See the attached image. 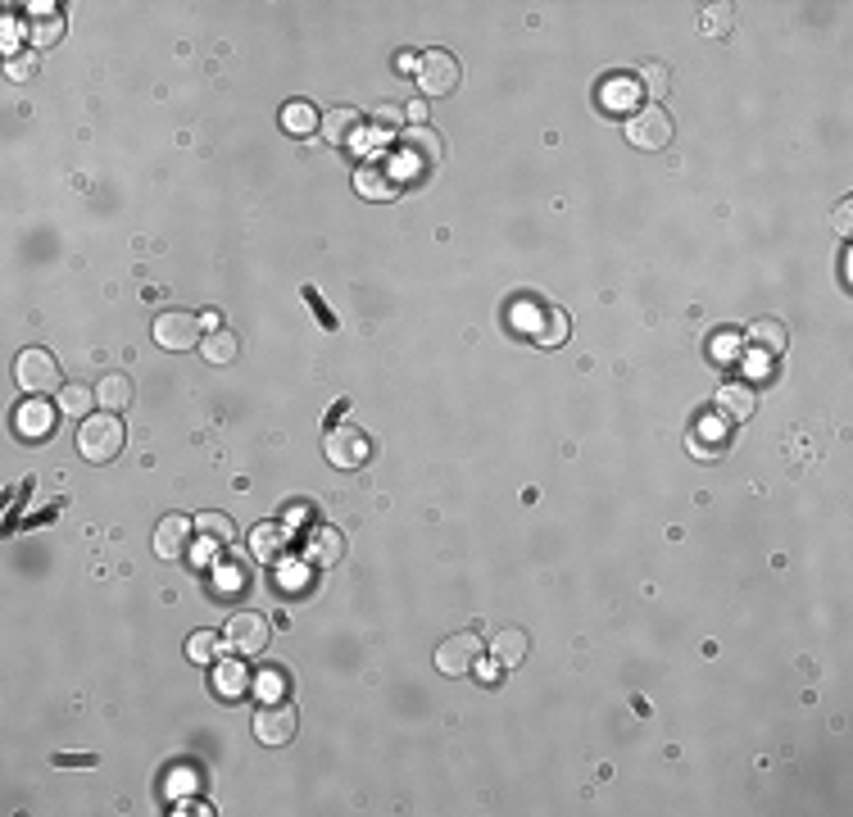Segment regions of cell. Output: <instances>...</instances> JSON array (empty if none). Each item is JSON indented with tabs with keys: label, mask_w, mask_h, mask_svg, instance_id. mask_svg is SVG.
<instances>
[{
	"label": "cell",
	"mask_w": 853,
	"mask_h": 817,
	"mask_svg": "<svg viewBox=\"0 0 853 817\" xmlns=\"http://www.w3.org/2000/svg\"><path fill=\"white\" fill-rule=\"evenodd\" d=\"M123 441H128V432H123V418L118 414H91V418H82V427H78V450L87 463L118 459Z\"/></svg>",
	"instance_id": "obj_1"
},
{
	"label": "cell",
	"mask_w": 853,
	"mask_h": 817,
	"mask_svg": "<svg viewBox=\"0 0 853 817\" xmlns=\"http://www.w3.org/2000/svg\"><path fill=\"white\" fill-rule=\"evenodd\" d=\"M323 454H327V463H332V468L354 473V468H363V463L373 459V441H368V436H363L354 423H341V427H327Z\"/></svg>",
	"instance_id": "obj_2"
},
{
	"label": "cell",
	"mask_w": 853,
	"mask_h": 817,
	"mask_svg": "<svg viewBox=\"0 0 853 817\" xmlns=\"http://www.w3.org/2000/svg\"><path fill=\"white\" fill-rule=\"evenodd\" d=\"M418 87H422V96H450L454 87H459V78H463V64L454 60V50H441V46H432V50H422L418 55Z\"/></svg>",
	"instance_id": "obj_3"
},
{
	"label": "cell",
	"mask_w": 853,
	"mask_h": 817,
	"mask_svg": "<svg viewBox=\"0 0 853 817\" xmlns=\"http://www.w3.org/2000/svg\"><path fill=\"white\" fill-rule=\"evenodd\" d=\"M14 377H19V386L28 395H50V391H59V364H55V355L50 350H41V345H28L19 359H14Z\"/></svg>",
	"instance_id": "obj_4"
},
{
	"label": "cell",
	"mask_w": 853,
	"mask_h": 817,
	"mask_svg": "<svg viewBox=\"0 0 853 817\" xmlns=\"http://www.w3.org/2000/svg\"><path fill=\"white\" fill-rule=\"evenodd\" d=\"M223 640H227V650H232V654H241V659H255V654L268 650V640H273V627H268L264 613H250V609H246V613H236V618L227 622Z\"/></svg>",
	"instance_id": "obj_5"
},
{
	"label": "cell",
	"mask_w": 853,
	"mask_h": 817,
	"mask_svg": "<svg viewBox=\"0 0 853 817\" xmlns=\"http://www.w3.org/2000/svg\"><path fill=\"white\" fill-rule=\"evenodd\" d=\"M627 141L636 150H663L672 141V119L663 105H640L627 119Z\"/></svg>",
	"instance_id": "obj_6"
},
{
	"label": "cell",
	"mask_w": 853,
	"mask_h": 817,
	"mask_svg": "<svg viewBox=\"0 0 853 817\" xmlns=\"http://www.w3.org/2000/svg\"><path fill=\"white\" fill-rule=\"evenodd\" d=\"M477 663H481V636H472V631H454V636H445L436 645V668H441V677H463Z\"/></svg>",
	"instance_id": "obj_7"
},
{
	"label": "cell",
	"mask_w": 853,
	"mask_h": 817,
	"mask_svg": "<svg viewBox=\"0 0 853 817\" xmlns=\"http://www.w3.org/2000/svg\"><path fill=\"white\" fill-rule=\"evenodd\" d=\"M155 341L164 345V350H200V341H205V323H200L196 314H182V309H173V314H159L155 318Z\"/></svg>",
	"instance_id": "obj_8"
},
{
	"label": "cell",
	"mask_w": 853,
	"mask_h": 817,
	"mask_svg": "<svg viewBox=\"0 0 853 817\" xmlns=\"http://www.w3.org/2000/svg\"><path fill=\"white\" fill-rule=\"evenodd\" d=\"M295 727H300V713H295V704H286V699H273V704H264V709L255 713V736L259 745H291L295 740Z\"/></svg>",
	"instance_id": "obj_9"
},
{
	"label": "cell",
	"mask_w": 853,
	"mask_h": 817,
	"mask_svg": "<svg viewBox=\"0 0 853 817\" xmlns=\"http://www.w3.org/2000/svg\"><path fill=\"white\" fill-rule=\"evenodd\" d=\"M59 423V404H46L41 395H28V400L14 409V432L23 436V441H46L50 432H55Z\"/></svg>",
	"instance_id": "obj_10"
},
{
	"label": "cell",
	"mask_w": 853,
	"mask_h": 817,
	"mask_svg": "<svg viewBox=\"0 0 853 817\" xmlns=\"http://www.w3.org/2000/svg\"><path fill=\"white\" fill-rule=\"evenodd\" d=\"M341 554H345V532L341 527L318 522V527L304 532V563H309V568H332V563H341Z\"/></svg>",
	"instance_id": "obj_11"
},
{
	"label": "cell",
	"mask_w": 853,
	"mask_h": 817,
	"mask_svg": "<svg viewBox=\"0 0 853 817\" xmlns=\"http://www.w3.org/2000/svg\"><path fill=\"white\" fill-rule=\"evenodd\" d=\"M191 532H196V522L182 518V513H168V518H159V527H155V554H159V559H182V554H191Z\"/></svg>",
	"instance_id": "obj_12"
},
{
	"label": "cell",
	"mask_w": 853,
	"mask_h": 817,
	"mask_svg": "<svg viewBox=\"0 0 853 817\" xmlns=\"http://www.w3.org/2000/svg\"><path fill=\"white\" fill-rule=\"evenodd\" d=\"M354 191L368 200H395L400 196V182H395V173L382 159H368V164L354 168Z\"/></svg>",
	"instance_id": "obj_13"
},
{
	"label": "cell",
	"mask_w": 853,
	"mask_h": 817,
	"mask_svg": "<svg viewBox=\"0 0 853 817\" xmlns=\"http://www.w3.org/2000/svg\"><path fill=\"white\" fill-rule=\"evenodd\" d=\"M359 128H363V114L359 109H350V105L327 109L323 123H318V132H323L327 146H350V141L359 137Z\"/></svg>",
	"instance_id": "obj_14"
},
{
	"label": "cell",
	"mask_w": 853,
	"mask_h": 817,
	"mask_svg": "<svg viewBox=\"0 0 853 817\" xmlns=\"http://www.w3.org/2000/svg\"><path fill=\"white\" fill-rule=\"evenodd\" d=\"M645 96V91H640V82L636 78H622V73H613V78H604V87H599V105L604 109H613V114H636V100Z\"/></svg>",
	"instance_id": "obj_15"
},
{
	"label": "cell",
	"mask_w": 853,
	"mask_h": 817,
	"mask_svg": "<svg viewBox=\"0 0 853 817\" xmlns=\"http://www.w3.org/2000/svg\"><path fill=\"white\" fill-rule=\"evenodd\" d=\"M491 654H495V663H500V668H522V663H527V654H531V636L522 627H500L491 636Z\"/></svg>",
	"instance_id": "obj_16"
},
{
	"label": "cell",
	"mask_w": 853,
	"mask_h": 817,
	"mask_svg": "<svg viewBox=\"0 0 853 817\" xmlns=\"http://www.w3.org/2000/svg\"><path fill=\"white\" fill-rule=\"evenodd\" d=\"M785 341H790V327H785L781 318H758V323L749 327V345H754V355L776 359L785 350Z\"/></svg>",
	"instance_id": "obj_17"
},
{
	"label": "cell",
	"mask_w": 853,
	"mask_h": 817,
	"mask_svg": "<svg viewBox=\"0 0 853 817\" xmlns=\"http://www.w3.org/2000/svg\"><path fill=\"white\" fill-rule=\"evenodd\" d=\"M282 550H286V522H255L250 527V554L255 559L273 563L282 559Z\"/></svg>",
	"instance_id": "obj_18"
},
{
	"label": "cell",
	"mask_w": 853,
	"mask_h": 817,
	"mask_svg": "<svg viewBox=\"0 0 853 817\" xmlns=\"http://www.w3.org/2000/svg\"><path fill=\"white\" fill-rule=\"evenodd\" d=\"M568 332H572V318H568V309H559V305H540V318H536V327H531V336H536L540 345H563L568 341Z\"/></svg>",
	"instance_id": "obj_19"
},
{
	"label": "cell",
	"mask_w": 853,
	"mask_h": 817,
	"mask_svg": "<svg viewBox=\"0 0 853 817\" xmlns=\"http://www.w3.org/2000/svg\"><path fill=\"white\" fill-rule=\"evenodd\" d=\"M132 395H137V386H132L128 373H105V377H100V386H96V400H100V409H105V414L128 409Z\"/></svg>",
	"instance_id": "obj_20"
},
{
	"label": "cell",
	"mask_w": 853,
	"mask_h": 817,
	"mask_svg": "<svg viewBox=\"0 0 853 817\" xmlns=\"http://www.w3.org/2000/svg\"><path fill=\"white\" fill-rule=\"evenodd\" d=\"M717 409H722L726 418H749L758 409V395H754V386H745V382H726V386H717Z\"/></svg>",
	"instance_id": "obj_21"
},
{
	"label": "cell",
	"mask_w": 853,
	"mask_h": 817,
	"mask_svg": "<svg viewBox=\"0 0 853 817\" xmlns=\"http://www.w3.org/2000/svg\"><path fill=\"white\" fill-rule=\"evenodd\" d=\"M214 690L223 699H241L250 690V668L241 663V654H236V659H223L214 668Z\"/></svg>",
	"instance_id": "obj_22"
},
{
	"label": "cell",
	"mask_w": 853,
	"mask_h": 817,
	"mask_svg": "<svg viewBox=\"0 0 853 817\" xmlns=\"http://www.w3.org/2000/svg\"><path fill=\"white\" fill-rule=\"evenodd\" d=\"M59 414L64 418H91V409H96V386H82V382H69V386H59Z\"/></svg>",
	"instance_id": "obj_23"
},
{
	"label": "cell",
	"mask_w": 853,
	"mask_h": 817,
	"mask_svg": "<svg viewBox=\"0 0 853 817\" xmlns=\"http://www.w3.org/2000/svg\"><path fill=\"white\" fill-rule=\"evenodd\" d=\"M200 355H205L209 364H232V359L241 355V341H236V332H227V327H214V332H205V341H200Z\"/></svg>",
	"instance_id": "obj_24"
},
{
	"label": "cell",
	"mask_w": 853,
	"mask_h": 817,
	"mask_svg": "<svg viewBox=\"0 0 853 817\" xmlns=\"http://www.w3.org/2000/svg\"><path fill=\"white\" fill-rule=\"evenodd\" d=\"M318 123H323V119H318V109H314V105H304V100H291V105H282V128L295 132V137H309Z\"/></svg>",
	"instance_id": "obj_25"
},
{
	"label": "cell",
	"mask_w": 853,
	"mask_h": 817,
	"mask_svg": "<svg viewBox=\"0 0 853 817\" xmlns=\"http://www.w3.org/2000/svg\"><path fill=\"white\" fill-rule=\"evenodd\" d=\"M640 91H649L654 100H663L672 91V69L663 60H645L640 64Z\"/></svg>",
	"instance_id": "obj_26"
},
{
	"label": "cell",
	"mask_w": 853,
	"mask_h": 817,
	"mask_svg": "<svg viewBox=\"0 0 853 817\" xmlns=\"http://www.w3.org/2000/svg\"><path fill=\"white\" fill-rule=\"evenodd\" d=\"M196 532L205 536V541H214V545H227L236 536V522L227 518V513H200L196 518Z\"/></svg>",
	"instance_id": "obj_27"
},
{
	"label": "cell",
	"mask_w": 853,
	"mask_h": 817,
	"mask_svg": "<svg viewBox=\"0 0 853 817\" xmlns=\"http://www.w3.org/2000/svg\"><path fill=\"white\" fill-rule=\"evenodd\" d=\"M404 146H409V150H413V155H422V159H427V164H436V159H441V155H445V146H441V137H436V132H432V128H413V132H409V137H404Z\"/></svg>",
	"instance_id": "obj_28"
},
{
	"label": "cell",
	"mask_w": 853,
	"mask_h": 817,
	"mask_svg": "<svg viewBox=\"0 0 853 817\" xmlns=\"http://www.w3.org/2000/svg\"><path fill=\"white\" fill-rule=\"evenodd\" d=\"M223 645H227V640L214 636V631H196V636L187 640V659H191V663H214Z\"/></svg>",
	"instance_id": "obj_29"
},
{
	"label": "cell",
	"mask_w": 853,
	"mask_h": 817,
	"mask_svg": "<svg viewBox=\"0 0 853 817\" xmlns=\"http://www.w3.org/2000/svg\"><path fill=\"white\" fill-rule=\"evenodd\" d=\"M55 41H64V14H41L32 23V46H55Z\"/></svg>",
	"instance_id": "obj_30"
},
{
	"label": "cell",
	"mask_w": 853,
	"mask_h": 817,
	"mask_svg": "<svg viewBox=\"0 0 853 817\" xmlns=\"http://www.w3.org/2000/svg\"><path fill=\"white\" fill-rule=\"evenodd\" d=\"M255 690L268 699V704H273V699H282V695H286V672H277V668H264V672H259V677H255Z\"/></svg>",
	"instance_id": "obj_31"
},
{
	"label": "cell",
	"mask_w": 853,
	"mask_h": 817,
	"mask_svg": "<svg viewBox=\"0 0 853 817\" xmlns=\"http://www.w3.org/2000/svg\"><path fill=\"white\" fill-rule=\"evenodd\" d=\"M37 50H23V55H10V82H28L37 73Z\"/></svg>",
	"instance_id": "obj_32"
},
{
	"label": "cell",
	"mask_w": 853,
	"mask_h": 817,
	"mask_svg": "<svg viewBox=\"0 0 853 817\" xmlns=\"http://www.w3.org/2000/svg\"><path fill=\"white\" fill-rule=\"evenodd\" d=\"M731 23H736L731 5H708V14H704V32H731Z\"/></svg>",
	"instance_id": "obj_33"
},
{
	"label": "cell",
	"mask_w": 853,
	"mask_h": 817,
	"mask_svg": "<svg viewBox=\"0 0 853 817\" xmlns=\"http://www.w3.org/2000/svg\"><path fill=\"white\" fill-rule=\"evenodd\" d=\"M304 300H309V309H314V314H318V318H323V323H327V327H336V318H332V314H327V305H323V296H318L314 286H304Z\"/></svg>",
	"instance_id": "obj_34"
},
{
	"label": "cell",
	"mask_w": 853,
	"mask_h": 817,
	"mask_svg": "<svg viewBox=\"0 0 853 817\" xmlns=\"http://www.w3.org/2000/svg\"><path fill=\"white\" fill-rule=\"evenodd\" d=\"M400 119H404V105H395V100H391V105H377V123H382V128H386V123H391V128H400Z\"/></svg>",
	"instance_id": "obj_35"
},
{
	"label": "cell",
	"mask_w": 853,
	"mask_h": 817,
	"mask_svg": "<svg viewBox=\"0 0 853 817\" xmlns=\"http://www.w3.org/2000/svg\"><path fill=\"white\" fill-rule=\"evenodd\" d=\"M55 763H59V768H91L96 758H91V754H55Z\"/></svg>",
	"instance_id": "obj_36"
},
{
	"label": "cell",
	"mask_w": 853,
	"mask_h": 817,
	"mask_svg": "<svg viewBox=\"0 0 853 817\" xmlns=\"http://www.w3.org/2000/svg\"><path fill=\"white\" fill-rule=\"evenodd\" d=\"M713 355H722V359H731V355H736V336H731V332H722V336H717V341H713Z\"/></svg>",
	"instance_id": "obj_37"
},
{
	"label": "cell",
	"mask_w": 853,
	"mask_h": 817,
	"mask_svg": "<svg viewBox=\"0 0 853 817\" xmlns=\"http://www.w3.org/2000/svg\"><path fill=\"white\" fill-rule=\"evenodd\" d=\"M849 214H853V205L849 200H840V205H835V227H840L844 237H849Z\"/></svg>",
	"instance_id": "obj_38"
},
{
	"label": "cell",
	"mask_w": 853,
	"mask_h": 817,
	"mask_svg": "<svg viewBox=\"0 0 853 817\" xmlns=\"http://www.w3.org/2000/svg\"><path fill=\"white\" fill-rule=\"evenodd\" d=\"M404 114H409V119L418 123V128H422V123H427V119H432V114H427V105H422V100H413V105L404 109Z\"/></svg>",
	"instance_id": "obj_39"
}]
</instances>
